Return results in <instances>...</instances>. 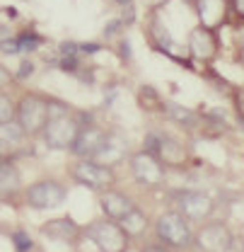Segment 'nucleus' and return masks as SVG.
Segmentation results:
<instances>
[{"instance_id":"1","label":"nucleus","mask_w":244,"mask_h":252,"mask_svg":"<svg viewBox=\"0 0 244 252\" xmlns=\"http://www.w3.org/2000/svg\"><path fill=\"white\" fill-rule=\"evenodd\" d=\"M82 124V114H75L68 104L51 99V117L41 131V138L51 151H70Z\"/></svg>"},{"instance_id":"2","label":"nucleus","mask_w":244,"mask_h":252,"mask_svg":"<svg viewBox=\"0 0 244 252\" xmlns=\"http://www.w3.org/2000/svg\"><path fill=\"white\" fill-rule=\"evenodd\" d=\"M49 117H51V99L46 94L25 93L15 102V122L20 124L27 138L41 136Z\"/></svg>"},{"instance_id":"3","label":"nucleus","mask_w":244,"mask_h":252,"mask_svg":"<svg viewBox=\"0 0 244 252\" xmlns=\"http://www.w3.org/2000/svg\"><path fill=\"white\" fill-rule=\"evenodd\" d=\"M155 233L167 250H184L193 243V230L179 211H164L155 223Z\"/></svg>"},{"instance_id":"4","label":"nucleus","mask_w":244,"mask_h":252,"mask_svg":"<svg viewBox=\"0 0 244 252\" xmlns=\"http://www.w3.org/2000/svg\"><path fill=\"white\" fill-rule=\"evenodd\" d=\"M85 235L94 243V248L99 252H126L131 238L126 235L119 220L111 219H97L92 220L90 225L85 228Z\"/></svg>"},{"instance_id":"5","label":"nucleus","mask_w":244,"mask_h":252,"mask_svg":"<svg viewBox=\"0 0 244 252\" xmlns=\"http://www.w3.org/2000/svg\"><path fill=\"white\" fill-rule=\"evenodd\" d=\"M70 177L87 189L107 191L116 185V172L109 165H102L97 160H78L70 170Z\"/></svg>"},{"instance_id":"6","label":"nucleus","mask_w":244,"mask_h":252,"mask_svg":"<svg viewBox=\"0 0 244 252\" xmlns=\"http://www.w3.org/2000/svg\"><path fill=\"white\" fill-rule=\"evenodd\" d=\"M68 191L61 182L56 180H39L31 187L25 189V201L34 211H49V209H58L65 201Z\"/></svg>"},{"instance_id":"7","label":"nucleus","mask_w":244,"mask_h":252,"mask_svg":"<svg viewBox=\"0 0 244 252\" xmlns=\"http://www.w3.org/2000/svg\"><path fill=\"white\" fill-rule=\"evenodd\" d=\"M145 151L157 158L162 165H186V158H189L184 143H179L174 136L160 133V131L145 136Z\"/></svg>"},{"instance_id":"8","label":"nucleus","mask_w":244,"mask_h":252,"mask_svg":"<svg viewBox=\"0 0 244 252\" xmlns=\"http://www.w3.org/2000/svg\"><path fill=\"white\" fill-rule=\"evenodd\" d=\"M128 165H131V172L133 177L138 180V185L143 187L157 189L164 185L167 180V172H164V165L157 160L155 156H150L148 151H138L128 158Z\"/></svg>"},{"instance_id":"9","label":"nucleus","mask_w":244,"mask_h":252,"mask_svg":"<svg viewBox=\"0 0 244 252\" xmlns=\"http://www.w3.org/2000/svg\"><path fill=\"white\" fill-rule=\"evenodd\" d=\"M174 204L177 211L182 214L186 220H206L213 216L215 211V201L198 189H182L174 194Z\"/></svg>"},{"instance_id":"10","label":"nucleus","mask_w":244,"mask_h":252,"mask_svg":"<svg viewBox=\"0 0 244 252\" xmlns=\"http://www.w3.org/2000/svg\"><path fill=\"white\" fill-rule=\"evenodd\" d=\"M193 243L201 252H230L235 238L225 223H208L193 235Z\"/></svg>"},{"instance_id":"11","label":"nucleus","mask_w":244,"mask_h":252,"mask_svg":"<svg viewBox=\"0 0 244 252\" xmlns=\"http://www.w3.org/2000/svg\"><path fill=\"white\" fill-rule=\"evenodd\" d=\"M217 51H220V41H217V32L215 30L198 25V27H193L189 32V54L193 59L211 63L217 56Z\"/></svg>"},{"instance_id":"12","label":"nucleus","mask_w":244,"mask_h":252,"mask_svg":"<svg viewBox=\"0 0 244 252\" xmlns=\"http://www.w3.org/2000/svg\"><path fill=\"white\" fill-rule=\"evenodd\" d=\"M104 141H107V131L104 128H99L94 124H82L75 143H73V148H70V153L78 160H94L97 153L102 151Z\"/></svg>"},{"instance_id":"13","label":"nucleus","mask_w":244,"mask_h":252,"mask_svg":"<svg viewBox=\"0 0 244 252\" xmlns=\"http://www.w3.org/2000/svg\"><path fill=\"white\" fill-rule=\"evenodd\" d=\"M41 233L56 243H63V245H78L80 238L85 235V228H80L70 216H61V219L46 220L41 225Z\"/></svg>"},{"instance_id":"14","label":"nucleus","mask_w":244,"mask_h":252,"mask_svg":"<svg viewBox=\"0 0 244 252\" xmlns=\"http://www.w3.org/2000/svg\"><path fill=\"white\" fill-rule=\"evenodd\" d=\"M22 194V175L12 156L0 158V201H15Z\"/></svg>"},{"instance_id":"15","label":"nucleus","mask_w":244,"mask_h":252,"mask_svg":"<svg viewBox=\"0 0 244 252\" xmlns=\"http://www.w3.org/2000/svg\"><path fill=\"white\" fill-rule=\"evenodd\" d=\"M99 206H102V211H104V216L111 220H121L126 219L133 209H136V204H133V199L131 196H126L123 191H116V189H107V191H99Z\"/></svg>"},{"instance_id":"16","label":"nucleus","mask_w":244,"mask_h":252,"mask_svg":"<svg viewBox=\"0 0 244 252\" xmlns=\"http://www.w3.org/2000/svg\"><path fill=\"white\" fill-rule=\"evenodd\" d=\"M196 12L203 27L217 30L227 17V0H196Z\"/></svg>"},{"instance_id":"17","label":"nucleus","mask_w":244,"mask_h":252,"mask_svg":"<svg viewBox=\"0 0 244 252\" xmlns=\"http://www.w3.org/2000/svg\"><path fill=\"white\" fill-rule=\"evenodd\" d=\"M123 158H126V143H123L121 136H116V133H107V141H104V146H102V151L97 153V162H102V165H116V162H121Z\"/></svg>"},{"instance_id":"18","label":"nucleus","mask_w":244,"mask_h":252,"mask_svg":"<svg viewBox=\"0 0 244 252\" xmlns=\"http://www.w3.org/2000/svg\"><path fill=\"white\" fill-rule=\"evenodd\" d=\"M25 141H27V136H25V131L20 128V124H17L15 119H12V122L0 124V143H2L10 153H15Z\"/></svg>"},{"instance_id":"19","label":"nucleus","mask_w":244,"mask_h":252,"mask_svg":"<svg viewBox=\"0 0 244 252\" xmlns=\"http://www.w3.org/2000/svg\"><path fill=\"white\" fill-rule=\"evenodd\" d=\"M162 107H164V114H167L172 122H177V124H184V126H189V128H193V126H198V122H201V117H198L196 112L186 109V107L177 104V102H167V104H162Z\"/></svg>"},{"instance_id":"20","label":"nucleus","mask_w":244,"mask_h":252,"mask_svg":"<svg viewBox=\"0 0 244 252\" xmlns=\"http://www.w3.org/2000/svg\"><path fill=\"white\" fill-rule=\"evenodd\" d=\"M119 225L126 230V235H128V238H140V235L148 230V219H145V214L136 206L126 219L119 220Z\"/></svg>"},{"instance_id":"21","label":"nucleus","mask_w":244,"mask_h":252,"mask_svg":"<svg viewBox=\"0 0 244 252\" xmlns=\"http://www.w3.org/2000/svg\"><path fill=\"white\" fill-rule=\"evenodd\" d=\"M12 119H15V102L5 93H0V124L12 122Z\"/></svg>"},{"instance_id":"22","label":"nucleus","mask_w":244,"mask_h":252,"mask_svg":"<svg viewBox=\"0 0 244 252\" xmlns=\"http://www.w3.org/2000/svg\"><path fill=\"white\" fill-rule=\"evenodd\" d=\"M15 41H17V49H20V51H34V49L41 44V36H36V34L27 32V34H20Z\"/></svg>"},{"instance_id":"23","label":"nucleus","mask_w":244,"mask_h":252,"mask_svg":"<svg viewBox=\"0 0 244 252\" xmlns=\"http://www.w3.org/2000/svg\"><path fill=\"white\" fill-rule=\"evenodd\" d=\"M12 243H15V248L20 252L31 250V240L27 238V233H15V235H12Z\"/></svg>"},{"instance_id":"24","label":"nucleus","mask_w":244,"mask_h":252,"mask_svg":"<svg viewBox=\"0 0 244 252\" xmlns=\"http://www.w3.org/2000/svg\"><path fill=\"white\" fill-rule=\"evenodd\" d=\"M232 10H235L240 17H244V0H232Z\"/></svg>"},{"instance_id":"25","label":"nucleus","mask_w":244,"mask_h":252,"mask_svg":"<svg viewBox=\"0 0 244 252\" xmlns=\"http://www.w3.org/2000/svg\"><path fill=\"white\" fill-rule=\"evenodd\" d=\"M143 252H169V250H167L164 245H153V248H145Z\"/></svg>"},{"instance_id":"26","label":"nucleus","mask_w":244,"mask_h":252,"mask_svg":"<svg viewBox=\"0 0 244 252\" xmlns=\"http://www.w3.org/2000/svg\"><path fill=\"white\" fill-rule=\"evenodd\" d=\"M145 2H148L150 7H160V5H164L167 0H145Z\"/></svg>"},{"instance_id":"27","label":"nucleus","mask_w":244,"mask_h":252,"mask_svg":"<svg viewBox=\"0 0 244 252\" xmlns=\"http://www.w3.org/2000/svg\"><path fill=\"white\" fill-rule=\"evenodd\" d=\"M116 2H121L126 10H133V0H116Z\"/></svg>"},{"instance_id":"28","label":"nucleus","mask_w":244,"mask_h":252,"mask_svg":"<svg viewBox=\"0 0 244 252\" xmlns=\"http://www.w3.org/2000/svg\"><path fill=\"white\" fill-rule=\"evenodd\" d=\"M7 156H12V153H10V151H7V148L0 143V158H7Z\"/></svg>"},{"instance_id":"29","label":"nucleus","mask_w":244,"mask_h":252,"mask_svg":"<svg viewBox=\"0 0 244 252\" xmlns=\"http://www.w3.org/2000/svg\"><path fill=\"white\" fill-rule=\"evenodd\" d=\"M240 112L244 114V97H240Z\"/></svg>"},{"instance_id":"30","label":"nucleus","mask_w":244,"mask_h":252,"mask_svg":"<svg viewBox=\"0 0 244 252\" xmlns=\"http://www.w3.org/2000/svg\"><path fill=\"white\" fill-rule=\"evenodd\" d=\"M22 2H29V0H22Z\"/></svg>"},{"instance_id":"31","label":"nucleus","mask_w":244,"mask_h":252,"mask_svg":"<svg viewBox=\"0 0 244 252\" xmlns=\"http://www.w3.org/2000/svg\"><path fill=\"white\" fill-rule=\"evenodd\" d=\"M191 2H196V0H191Z\"/></svg>"}]
</instances>
